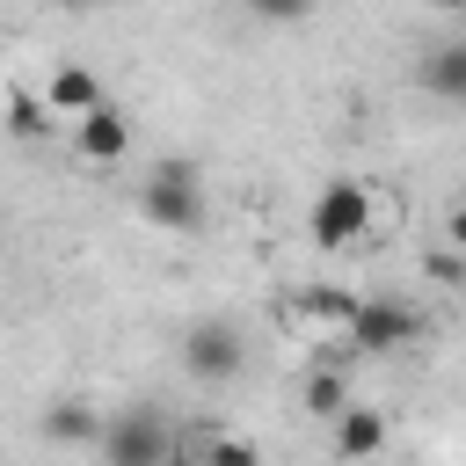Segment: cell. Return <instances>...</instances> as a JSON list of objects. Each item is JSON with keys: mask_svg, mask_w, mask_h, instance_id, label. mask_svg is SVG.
Listing matches in <instances>:
<instances>
[{"mask_svg": "<svg viewBox=\"0 0 466 466\" xmlns=\"http://www.w3.org/2000/svg\"><path fill=\"white\" fill-rule=\"evenodd\" d=\"M138 211L160 233H197L204 226V175H197V160H160L138 182Z\"/></svg>", "mask_w": 466, "mask_h": 466, "instance_id": "6da1fadb", "label": "cell"}, {"mask_svg": "<svg viewBox=\"0 0 466 466\" xmlns=\"http://www.w3.org/2000/svg\"><path fill=\"white\" fill-rule=\"evenodd\" d=\"M306 233H313V248H350V240H364L371 233V189L357 182V175H328L320 182V197H313V211H306Z\"/></svg>", "mask_w": 466, "mask_h": 466, "instance_id": "7a4b0ae2", "label": "cell"}, {"mask_svg": "<svg viewBox=\"0 0 466 466\" xmlns=\"http://www.w3.org/2000/svg\"><path fill=\"white\" fill-rule=\"evenodd\" d=\"M175 459V430L160 408H116L109 430H102V466H167Z\"/></svg>", "mask_w": 466, "mask_h": 466, "instance_id": "3957f363", "label": "cell"}, {"mask_svg": "<svg viewBox=\"0 0 466 466\" xmlns=\"http://www.w3.org/2000/svg\"><path fill=\"white\" fill-rule=\"evenodd\" d=\"M422 335V313L408 306V299H364V313H357V328L342 335V350H357V357H393V350H408Z\"/></svg>", "mask_w": 466, "mask_h": 466, "instance_id": "277c9868", "label": "cell"}, {"mask_svg": "<svg viewBox=\"0 0 466 466\" xmlns=\"http://www.w3.org/2000/svg\"><path fill=\"white\" fill-rule=\"evenodd\" d=\"M240 364H248V350H240V328L233 320H197L182 335V371L197 386H226V379H240Z\"/></svg>", "mask_w": 466, "mask_h": 466, "instance_id": "5b68a950", "label": "cell"}, {"mask_svg": "<svg viewBox=\"0 0 466 466\" xmlns=\"http://www.w3.org/2000/svg\"><path fill=\"white\" fill-rule=\"evenodd\" d=\"M357 313H364V291H342V284H306L299 299L277 306L284 328H335V335H350Z\"/></svg>", "mask_w": 466, "mask_h": 466, "instance_id": "8992f818", "label": "cell"}, {"mask_svg": "<svg viewBox=\"0 0 466 466\" xmlns=\"http://www.w3.org/2000/svg\"><path fill=\"white\" fill-rule=\"evenodd\" d=\"M73 146H80V160H95V167H116V160L131 153V116H124L116 102H102L95 116H80V124H73Z\"/></svg>", "mask_w": 466, "mask_h": 466, "instance_id": "52a82bcc", "label": "cell"}, {"mask_svg": "<svg viewBox=\"0 0 466 466\" xmlns=\"http://www.w3.org/2000/svg\"><path fill=\"white\" fill-rule=\"evenodd\" d=\"M44 102H51V116H73V124H80V116H95L109 95H102V80H95L87 66H58V73L44 80Z\"/></svg>", "mask_w": 466, "mask_h": 466, "instance_id": "ba28073f", "label": "cell"}, {"mask_svg": "<svg viewBox=\"0 0 466 466\" xmlns=\"http://www.w3.org/2000/svg\"><path fill=\"white\" fill-rule=\"evenodd\" d=\"M415 87L437 95V102H459V109H466V44H430L422 66H415Z\"/></svg>", "mask_w": 466, "mask_h": 466, "instance_id": "9c48e42d", "label": "cell"}, {"mask_svg": "<svg viewBox=\"0 0 466 466\" xmlns=\"http://www.w3.org/2000/svg\"><path fill=\"white\" fill-rule=\"evenodd\" d=\"M328 437H335V459L364 466V459L386 451V415H379V408H350L342 422H328Z\"/></svg>", "mask_w": 466, "mask_h": 466, "instance_id": "30bf717a", "label": "cell"}, {"mask_svg": "<svg viewBox=\"0 0 466 466\" xmlns=\"http://www.w3.org/2000/svg\"><path fill=\"white\" fill-rule=\"evenodd\" d=\"M102 430H109V415L87 408V400H51L44 408V437L51 444H102Z\"/></svg>", "mask_w": 466, "mask_h": 466, "instance_id": "8fae6325", "label": "cell"}, {"mask_svg": "<svg viewBox=\"0 0 466 466\" xmlns=\"http://www.w3.org/2000/svg\"><path fill=\"white\" fill-rule=\"evenodd\" d=\"M350 408H357V400H350V379H342V371H313V379H306V415H313V422H342Z\"/></svg>", "mask_w": 466, "mask_h": 466, "instance_id": "7c38bea8", "label": "cell"}, {"mask_svg": "<svg viewBox=\"0 0 466 466\" xmlns=\"http://www.w3.org/2000/svg\"><path fill=\"white\" fill-rule=\"evenodd\" d=\"M7 131H15V138H44V131H51V102H44V95H15V102H7Z\"/></svg>", "mask_w": 466, "mask_h": 466, "instance_id": "4fadbf2b", "label": "cell"}, {"mask_svg": "<svg viewBox=\"0 0 466 466\" xmlns=\"http://www.w3.org/2000/svg\"><path fill=\"white\" fill-rule=\"evenodd\" d=\"M204 466H262V444L255 437H211Z\"/></svg>", "mask_w": 466, "mask_h": 466, "instance_id": "5bb4252c", "label": "cell"}, {"mask_svg": "<svg viewBox=\"0 0 466 466\" xmlns=\"http://www.w3.org/2000/svg\"><path fill=\"white\" fill-rule=\"evenodd\" d=\"M248 15H255V22H306L313 0H248Z\"/></svg>", "mask_w": 466, "mask_h": 466, "instance_id": "9a60e30c", "label": "cell"}, {"mask_svg": "<svg viewBox=\"0 0 466 466\" xmlns=\"http://www.w3.org/2000/svg\"><path fill=\"white\" fill-rule=\"evenodd\" d=\"M444 240L466 255V204H451V211H444Z\"/></svg>", "mask_w": 466, "mask_h": 466, "instance_id": "2e32d148", "label": "cell"}, {"mask_svg": "<svg viewBox=\"0 0 466 466\" xmlns=\"http://www.w3.org/2000/svg\"><path fill=\"white\" fill-rule=\"evenodd\" d=\"M422 7H437V15H459V7H466V0H422Z\"/></svg>", "mask_w": 466, "mask_h": 466, "instance_id": "e0dca14e", "label": "cell"}, {"mask_svg": "<svg viewBox=\"0 0 466 466\" xmlns=\"http://www.w3.org/2000/svg\"><path fill=\"white\" fill-rule=\"evenodd\" d=\"M58 7H66V15H87V7H102V0H58Z\"/></svg>", "mask_w": 466, "mask_h": 466, "instance_id": "ac0fdd59", "label": "cell"}]
</instances>
